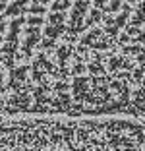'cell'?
I'll return each mask as SVG.
<instances>
[{"instance_id": "obj_8", "label": "cell", "mask_w": 145, "mask_h": 151, "mask_svg": "<svg viewBox=\"0 0 145 151\" xmlns=\"http://www.w3.org/2000/svg\"><path fill=\"white\" fill-rule=\"evenodd\" d=\"M105 16H106L105 12H101V10H95V8H93V10H91V14L87 16V19L83 22V29H85V27H91V25H95V23H99L103 18H105Z\"/></svg>"}, {"instance_id": "obj_14", "label": "cell", "mask_w": 145, "mask_h": 151, "mask_svg": "<svg viewBox=\"0 0 145 151\" xmlns=\"http://www.w3.org/2000/svg\"><path fill=\"white\" fill-rule=\"evenodd\" d=\"M4 93V78H2V74H0V95Z\"/></svg>"}, {"instance_id": "obj_9", "label": "cell", "mask_w": 145, "mask_h": 151, "mask_svg": "<svg viewBox=\"0 0 145 151\" xmlns=\"http://www.w3.org/2000/svg\"><path fill=\"white\" fill-rule=\"evenodd\" d=\"M48 2H50V0H31V6H29V10H27V12L35 14V16H41V14H45Z\"/></svg>"}, {"instance_id": "obj_4", "label": "cell", "mask_w": 145, "mask_h": 151, "mask_svg": "<svg viewBox=\"0 0 145 151\" xmlns=\"http://www.w3.org/2000/svg\"><path fill=\"white\" fill-rule=\"evenodd\" d=\"M45 25V18H39V16H35V18H29L27 19V27H25V39H23V45H22V60H27V58H31V54H33V50H35L37 43L41 41V27Z\"/></svg>"}, {"instance_id": "obj_16", "label": "cell", "mask_w": 145, "mask_h": 151, "mask_svg": "<svg viewBox=\"0 0 145 151\" xmlns=\"http://www.w3.org/2000/svg\"><path fill=\"white\" fill-rule=\"evenodd\" d=\"M0 68H2V58H0Z\"/></svg>"}, {"instance_id": "obj_3", "label": "cell", "mask_w": 145, "mask_h": 151, "mask_svg": "<svg viewBox=\"0 0 145 151\" xmlns=\"http://www.w3.org/2000/svg\"><path fill=\"white\" fill-rule=\"evenodd\" d=\"M89 8H91V0H75L70 18H68L66 31H64L68 41H74L79 33L83 31V22H85V18H87Z\"/></svg>"}, {"instance_id": "obj_12", "label": "cell", "mask_w": 145, "mask_h": 151, "mask_svg": "<svg viewBox=\"0 0 145 151\" xmlns=\"http://www.w3.org/2000/svg\"><path fill=\"white\" fill-rule=\"evenodd\" d=\"M4 33H6V18L0 16V47H2V41H4Z\"/></svg>"}, {"instance_id": "obj_6", "label": "cell", "mask_w": 145, "mask_h": 151, "mask_svg": "<svg viewBox=\"0 0 145 151\" xmlns=\"http://www.w3.org/2000/svg\"><path fill=\"white\" fill-rule=\"evenodd\" d=\"M29 103H31V91H22V93L10 95L8 101L4 105L6 112H25L29 111Z\"/></svg>"}, {"instance_id": "obj_15", "label": "cell", "mask_w": 145, "mask_h": 151, "mask_svg": "<svg viewBox=\"0 0 145 151\" xmlns=\"http://www.w3.org/2000/svg\"><path fill=\"white\" fill-rule=\"evenodd\" d=\"M126 2H128V6H130V4H141V0H126Z\"/></svg>"}, {"instance_id": "obj_5", "label": "cell", "mask_w": 145, "mask_h": 151, "mask_svg": "<svg viewBox=\"0 0 145 151\" xmlns=\"http://www.w3.org/2000/svg\"><path fill=\"white\" fill-rule=\"evenodd\" d=\"M29 64H23V66H18L10 72V81H8V87L16 93H22V91H31V85H29Z\"/></svg>"}, {"instance_id": "obj_7", "label": "cell", "mask_w": 145, "mask_h": 151, "mask_svg": "<svg viewBox=\"0 0 145 151\" xmlns=\"http://www.w3.org/2000/svg\"><path fill=\"white\" fill-rule=\"evenodd\" d=\"M29 10V0H14L10 6H6V16L8 18H23Z\"/></svg>"}, {"instance_id": "obj_1", "label": "cell", "mask_w": 145, "mask_h": 151, "mask_svg": "<svg viewBox=\"0 0 145 151\" xmlns=\"http://www.w3.org/2000/svg\"><path fill=\"white\" fill-rule=\"evenodd\" d=\"M25 18H14L10 23V31L6 33V41L0 47V58L2 64L8 68L10 72L16 68V52L19 49V31H22Z\"/></svg>"}, {"instance_id": "obj_10", "label": "cell", "mask_w": 145, "mask_h": 151, "mask_svg": "<svg viewBox=\"0 0 145 151\" xmlns=\"http://www.w3.org/2000/svg\"><path fill=\"white\" fill-rule=\"evenodd\" d=\"M72 0H56L52 4V12H66L68 8H70Z\"/></svg>"}, {"instance_id": "obj_11", "label": "cell", "mask_w": 145, "mask_h": 151, "mask_svg": "<svg viewBox=\"0 0 145 151\" xmlns=\"http://www.w3.org/2000/svg\"><path fill=\"white\" fill-rule=\"evenodd\" d=\"M124 0H110V4L105 8V14H116L120 8H122Z\"/></svg>"}, {"instance_id": "obj_2", "label": "cell", "mask_w": 145, "mask_h": 151, "mask_svg": "<svg viewBox=\"0 0 145 151\" xmlns=\"http://www.w3.org/2000/svg\"><path fill=\"white\" fill-rule=\"evenodd\" d=\"M66 31V14L64 12H50V16L45 22V39L41 43V49H52L56 41Z\"/></svg>"}, {"instance_id": "obj_13", "label": "cell", "mask_w": 145, "mask_h": 151, "mask_svg": "<svg viewBox=\"0 0 145 151\" xmlns=\"http://www.w3.org/2000/svg\"><path fill=\"white\" fill-rule=\"evenodd\" d=\"M8 2H10V0H0V12H4V10H6Z\"/></svg>"}]
</instances>
